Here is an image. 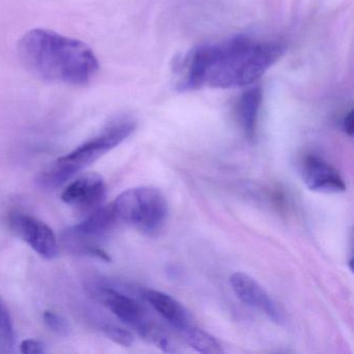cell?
<instances>
[{"mask_svg":"<svg viewBox=\"0 0 354 354\" xmlns=\"http://www.w3.org/2000/svg\"><path fill=\"white\" fill-rule=\"evenodd\" d=\"M144 298L165 321L180 333L192 324L187 310L169 294L157 290H146Z\"/></svg>","mask_w":354,"mask_h":354,"instance_id":"10","label":"cell"},{"mask_svg":"<svg viewBox=\"0 0 354 354\" xmlns=\"http://www.w3.org/2000/svg\"><path fill=\"white\" fill-rule=\"evenodd\" d=\"M283 53L281 43L261 42L248 36L196 47L178 66V88L182 92L202 88L227 90L254 84Z\"/></svg>","mask_w":354,"mask_h":354,"instance_id":"1","label":"cell"},{"mask_svg":"<svg viewBox=\"0 0 354 354\" xmlns=\"http://www.w3.org/2000/svg\"><path fill=\"white\" fill-rule=\"evenodd\" d=\"M111 205L118 223H127L149 236L158 234L169 217L167 198L154 187L126 190Z\"/></svg>","mask_w":354,"mask_h":354,"instance_id":"4","label":"cell"},{"mask_svg":"<svg viewBox=\"0 0 354 354\" xmlns=\"http://www.w3.org/2000/svg\"><path fill=\"white\" fill-rule=\"evenodd\" d=\"M20 351L24 354H42L45 352V345L38 339H24L20 344Z\"/></svg>","mask_w":354,"mask_h":354,"instance_id":"17","label":"cell"},{"mask_svg":"<svg viewBox=\"0 0 354 354\" xmlns=\"http://www.w3.org/2000/svg\"><path fill=\"white\" fill-rule=\"evenodd\" d=\"M102 329L109 339H113V342L120 344V345L129 347L133 344V335L127 329L113 324H106L102 327Z\"/></svg>","mask_w":354,"mask_h":354,"instance_id":"16","label":"cell"},{"mask_svg":"<svg viewBox=\"0 0 354 354\" xmlns=\"http://www.w3.org/2000/svg\"><path fill=\"white\" fill-rule=\"evenodd\" d=\"M136 128V121L130 118H122L113 122L98 136L49 165L39 177V183L47 188L61 186L78 171L86 169L127 140Z\"/></svg>","mask_w":354,"mask_h":354,"instance_id":"3","label":"cell"},{"mask_svg":"<svg viewBox=\"0 0 354 354\" xmlns=\"http://www.w3.org/2000/svg\"><path fill=\"white\" fill-rule=\"evenodd\" d=\"M10 225L14 233L42 258L53 260L59 254L57 236L46 223L37 217L14 213L10 217Z\"/></svg>","mask_w":354,"mask_h":354,"instance_id":"6","label":"cell"},{"mask_svg":"<svg viewBox=\"0 0 354 354\" xmlns=\"http://www.w3.org/2000/svg\"><path fill=\"white\" fill-rule=\"evenodd\" d=\"M235 295L246 306L264 313L273 322L283 323V314L262 286L248 274L235 272L230 279Z\"/></svg>","mask_w":354,"mask_h":354,"instance_id":"7","label":"cell"},{"mask_svg":"<svg viewBox=\"0 0 354 354\" xmlns=\"http://www.w3.org/2000/svg\"><path fill=\"white\" fill-rule=\"evenodd\" d=\"M262 105V90L260 86H252L243 93L238 100V118L244 134L248 140L256 136L259 113Z\"/></svg>","mask_w":354,"mask_h":354,"instance_id":"11","label":"cell"},{"mask_svg":"<svg viewBox=\"0 0 354 354\" xmlns=\"http://www.w3.org/2000/svg\"><path fill=\"white\" fill-rule=\"evenodd\" d=\"M186 343L201 353L221 354L223 349L219 342L204 329L189 324L181 331Z\"/></svg>","mask_w":354,"mask_h":354,"instance_id":"13","label":"cell"},{"mask_svg":"<svg viewBox=\"0 0 354 354\" xmlns=\"http://www.w3.org/2000/svg\"><path fill=\"white\" fill-rule=\"evenodd\" d=\"M302 179L308 189L321 194H339L346 190L343 177L322 157L308 155L301 167Z\"/></svg>","mask_w":354,"mask_h":354,"instance_id":"8","label":"cell"},{"mask_svg":"<svg viewBox=\"0 0 354 354\" xmlns=\"http://www.w3.org/2000/svg\"><path fill=\"white\" fill-rule=\"evenodd\" d=\"M115 223H118L117 218L109 204L95 209L94 212L82 223L76 225L72 232L74 235L82 237H97L106 233Z\"/></svg>","mask_w":354,"mask_h":354,"instance_id":"12","label":"cell"},{"mask_svg":"<svg viewBox=\"0 0 354 354\" xmlns=\"http://www.w3.org/2000/svg\"><path fill=\"white\" fill-rule=\"evenodd\" d=\"M106 196L104 180L98 174L88 173L77 178L64 189L62 200L75 208H98Z\"/></svg>","mask_w":354,"mask_h":354,"instance_id":"9","label":"cell"},{"mask_svg":"<svg viewBox=\"0 0 354 354\" xmlns=\"http://www.w3.org/2000/svg\"><path fill=\"white\" fill-rule=\"evenodd\" d=\"M18 49L24 66L48 82L88 86L100 68L94 51L86 43L44 28L26 32Z\"/></svg>","mask_w":354,"mask_h":354,"instance_id":"2","label":"cell"},{"mask_svg":"<svg viewBox=\"0 0 354 354\" xmlns=\"http://www.w3.org/2000/svg\"><path fill=\"white\" fill-rule=\"evenodd\" d=\"M15 341L11 315L3 300L0 298V345L11 347Z\"/></svg>","mask_w":354,"mask_h":354,"instance_id":"14","label":"cell"},{"mask_svg":"<svg viewBox=\"0 0 354 354\" xmlns=\"http://www.w3.org/2000/svg\"><path fill=\"white\" fill-rule=\"evenodd\" d=\"M97 295L118 319L136 329L144 339H150L157 345L158 342L165 339V337L159 335L155 325L149 320L144 306L131 296L109 287L98 288Z\"/></svg>","mask_w":354,"mask_h":354,"instance_id":"5","label":"cell"},{"mask_svg":"<svg viewBox=\"0 0 354 354\" xmlns=\"http://www.w3.org/2000/svg\"><path fill=\"white\" fill-rule=\"evenodd\" d=\"M342 129L347 136H352L353 134V111L346 113L343 121H342Z\"/></svg>","mask_w":354,"mask_h":354,"instance_id":"18","label":"cell"},{"mask_svg":"<svg viewBox=\"0 0 354 354\" xmlns=\"http://www.w3.org/2000/svg\"><path fill=\"white\" fill-rule=\"evenodd\" d=\"M43 319H44L47 327L57 335H62V337H68L71 335V325L68 322L67 319L62 315L53 312V310H46L43 314Z\"/></svg>","mask_w":354,"mask_h":354,"instance_id":"15","label":"cell"}]
</instances>
